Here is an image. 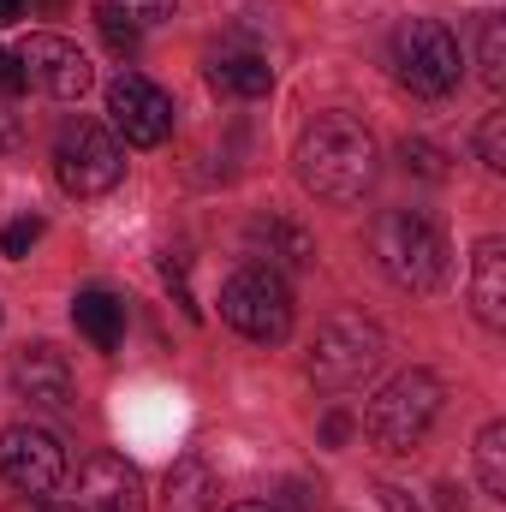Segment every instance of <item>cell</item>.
Wrapping results in <instances>:
<instances>
[{"label":"cell","instance_id":"obj_1","mask_svg":"<svg viewBox=\"0 0 506 512\" xmlns=\"http://www.w3.org/2000/svg\"><path fill=\"white\" fill-rule=\"evenodd\" d=\"M292 161H298V185L310 197H322V203H358L376 185V167H381L370 126L352 120V114H316L298 131Z\"/></svg>","mask_w":506,"mask_h":512},{"label":"cell","instance_id":"obj_2","mask_svg":"<svg viewBox=\"0 0 506 512\" xmlns=\"http://www.w3.org/2000/svg\"><path fill=\"white\" fill-rule=\"evenodd\" d=\"M441 399H447V387H441L435 370H405V376H393V382L370 399V411H364L370 447H376V453H411V447L435 429Z\"/></svg>","mask_w":506,"mask_h":512},{"label":"cell","instance_id":"obj_3","mask_svg":"<svg viewBox=\"0 0 506 512\" xmlns=\"http://www.w3.org/2000/svg\"><path fill=\"white\" fill-rule=\"evenodd\" d=\"M370 245H376L381 274L405 292H435L447 280V239L411 209H387L370 233Z\"/></svg>","mask_w":506,"mask_h":512},{"label":"cell","instance_id":"obj_4","mask_svg":"<svg viewBox=\"0 0 506 512\" xmlns=\"http://www.w3.org/2000/svg\"><path fill=\"white\" fill-rule=\"evenodd\" d=\"M381 352H387V334H381L376 322H370L364 310H340V316H328V322L316 328L304 370H310V382L316 387L340 393V387L364 382V376L381 364Z\"/></svg>","mask_w":506,"mask_h":512},{"label":"cell","instance_id":"obj_5","mask_svg":"<svg viewBox=\"0 0 506 512\" xmlns=\"http://www.w3.org/2000/svg\"><path fill=\"white\" fill-rule=\"evenodd\" d=\"M54 179L66 197H108L126 179V149L120 137L96 120H66L54 137Z\"/></svg>","mask_w":506,"mask_h":512},{"label":"cell","instance_id":"obj_6","mask_svg":"<svg viewBox=\"0 0 506 512\" xmlns=\"http://www.w3.org/2000/svg\"><path fill=\"white\" fill-rule=\"evenodd\" d=\"M459 36L441 18H405L393 30V72L411 96H453L459 90Z\"/></svg>","mask_w":506,"mask_h":512},{"label":"cell","instance_id":"obj_7","mask_svg":"<svg viewBox=\"0 0 506 512\" xmlns=\"http://www.w3.org/2000/svg\"><path fill=\"white\" fill-rule=\"evenodd\" d=\"M221 316H227V328H239L256 346H280L292 334V292H286V280L274 268L245 262L221 286Z\"/></svg>","mask_w":506,"mask_h":512},{"label":"cell","instance_id":"obj_8","mask_svg":"<svg viewBox=\"0 0 506 512\" xmlns=\"http://www.w3.org/2000/svg\"><path fill=\"white\" fill-rule=\"evenodd\" d=\"M0 483L18 489V495H30V501H48L66 483V447H60V435H48L36 423L0 429Z\"/></svg>","mask_w":506,"mask_h":512},{"label":"cell","instance_id":"obj_9","mask_svg":"<svg viewBox=\"0 0 506 512\" xmlns=\"http://www.w3.org/2000/svg\"><path fill=\"white\" fill-rule=\"evenodd\" d=\"M108 120H114V131L126 137L131 149H155V143L173 137V102L143 72H120L108 84Z\"/></svg>","mask_w":506,"mask_h":512},{"label":"cell","instance_id":"obj_10","mask_svg":"<svg viewBox=\"0 0 506 512\" xmlns=\"http://www.w3.org/2000/svg\"><path fill=\"white\" fill-rule=\"evenodd\" d=\"M18 66H24V84H36V90L54 96V102H78V96L96 84L90 54H84L78 42H66V36H24Z\"/></svg>","mask_w":506,"mask_h":512},{"label":"cell","instance_id":"obj_11","mask_svg":"<svg viewBox=\"0 0 506 512\" xmlns=\"http://www.w3.org/2000/svg\"><path fill=\"white\" fill-rule=\"evenodd\" d=\"M12 387H18V399H30L36 411H72V399H78V382H72L66 352H54L48 340L12 352Z\"/></svg>","mask_w":506,"mask_h":512},{"label":"cell","instance_id":"obj_12","mask_svg":"<svg viewBox=\"0 0 506 512\" xmlns=\"http://www.w3.org/2000/svg\"><path fill=\"white\" fill-rule=\"evenodd\" d=\"M78 512H149L143 507V477L137 465H126L120 453H96L78 465V495H72Z\"/></svg>","mask_w":506,"mask_h":512},{"label":"cell","instance_id":"obj_13","mask_svg":"<svg viewBox=\"0 0 506 512\" xmlns=\"http://www.w3.org/2000/svg\"><path fill=\"white\" fill-rule=\"evenodd\" d=\"M161 507L167 512H215L221 507V477L203 453H179L167 465V489H161Z\"/></svg>","mask_w":506,"mask_h":512},{"label":"cell","instance_id":"obj_14","mask_svg":"<svg viewBox=\"0 0 506 512\" xmlns=\"http://www.w3.org/2000/svg\"><path fill=\"white\" fill-rule=\"evenodd\" d=\"M471 304L483 328H506V239H477L471 251Z\"/></svg>","mask_w":506,"mask_h":512},{"label":"cell","instance_id":"obj_15","mask_svg":"<svg viewBox=\"0 0 506 512\" xmlns=\"http://www.w3.org/2000/svg\"><path fill=\"white\" fill-rule=\"evenodd\" d=\"M72 322H78V334H84L96 352H114V346L126 340V304H120L114 292H102V286H90V292L72 298Z\"/></svg>","mask_w":506,"mask_h":512},{"label":"cell","instance_id":"obj_16","mask_svg":"<svg viewBox=\"0 0 506 512\" xmlns=\"http://www.w3.org/2000/svg\"><path fill=\"white\" fill-rule=\"evenodd\" d=\"M209 84H215L221 96L256 102V96L274 90V66H268L262 54H215V60H209Z\"/></svg>","mask_w":506,"mask_h":512},{"label":"cell","instance_id":"obj_17","mask_svg":"<svg viewBox=\"0 0 506 512\" xmlns=\"http://www.w3.org/2000/svg\"><path fill=\"white\" fill-rule=\"evenodd\" d=\"M173 12H179L173 0H96V24H102V30H131V36L167 24Z\"/></svg>","mask_w":506,"mask_h":512},{"label":"cell","instance_id":"obj_18","mask_svg":"<svg viewBox=\"0 0 506 512\" xmlns=\"http://www.w3.org/2000/svg\"><path fill=\"white\" fill-rule=\"evenodd\" d=\"M477 72H483L489 90H506V18L501 12H489L477 24Z\"/></svg>","mask_w":506,"mask_h":512},{"label":"cell","instance_id":"obj_19","mask_svg":"<svg viewBox=\"0 0 506 512\" xmlns=\"http://www.w3.org/2000/svg\"><path fill=\"white\" fill-rule=\"evenodd\" d=\"M477 477H483V489L506 501V423H483V435H477Z\"/></svg>","mask_w":506,"mask_h":512},{"label":"cell","instance_id":"obj_20","mask_svg":"<svg viewBox=\"0 0 506 512\" xmlns=\"http://www.w3.org/2000/svg\"><path fill=\"white\" fill-rule=\"evenodd\" d=\"M477 161H483L489 173H506V114H489V120L477 126Z\"/></svg>","mask_w":506,"mask_h":512},{"label":"cell","instance_id":"obj_21","mask_svg":"<svg viewBox=\"0 0 506 512\" xmlns=\"http://www.w3.org/2000/svg\"><path fill=\"white\" fill-rule=\"evenodd\" d=\"M399 161H405L411 173H423V179H447V155H441L435 143H423V137H405V143H399Z\"/></svg>","mask_w":506,"mask_h":512},{"label":"cell","instance_id":"obj_22","mask_svg":"<svg viewBox=\"0 0 506 512\" xmlns=\"http://www.w3.org/2000/svg\"><path fill=\"white\" fill-rule=\"evenodd\" d=\"M36 239H42V221H36V215L6 221V227H0V256H12V262H18V256H30V245H36Z\"/></svg>","mask_w":506,"mask_h":512},{"label":"cell","instance_id":"obj_23","mask_svg":"<svg viewBox=\"0 0 506 512\" xmlns=\"http://www.w3.org/2000/svg\"><path fill=\"white\" fill-rule=\"evenodd\" d=\"M18 90H24V66H18V54L0 48V96H18Z\"/></svg>","mask_w":506,"mask_h":512},{"label":"cell","instance_id":"obj_24","mask_svg":"<svg viewBox=\"0 0 506 512\" xmlns=\"http://www.w3.org/2000/svg\"><path fill=\"white\" fill-rule=\"evenodd\" d=\"M381 507L387 512H423V501L411 489H399V483H381Z\"/></svg>","mask_w":506,"mask_h":512},{"label":"cell","instance_id":"obj_25","mask_svg":"<svg viewBox=\"0 0 506 512\" xmlns=\"http://www.w3.org/2000/svg\"><path fill=\"white\" fill-rule=\"evenodd\" d=\"M346 435H352V417H346V411H328V423H322V441H328V447H346Z\"/></svg>","mask_w":506,"mask_h":512},{"label":"cell","instance_id":"obj_26","mask_svg":"<svg viewBox=\"0 0 506 512\" xmlns=\"http://www.w3.org/2000/svg\"><path fill=\"white\" fill-rule=\"evenodd\" d=\"M18 137H24L18 114H6V108H0V149H18Z\"/></svg>","mask_w":506,"mask_h":512},{"label":"cell","instance_id":"obj_27","mask_svg":"<svg viewBox=\"0 0 506 512\" xmlns=\"http://www.w3.org/2000/svg\"><path fill=\"white\" fill-rule=\"evenodd\" d=\"M24 18V0H0V24H18Z\"/></svg>","mask_w":506,"mask_h":512},{"label":"cell","instance_id":"obj_28","mask_svg":"<svg viewBox=\"0 0 506 512\" xmlns=\"http://www.w3.org/2000/svg\"><path fill=\"white\" fill-rule=\"evenodd\" d=\"M233 512H280V507H268V501H245V507H233Z\"/></svg>","mask_w":506,"mask_h":512},{"label":"cell","instance_id":"obj_29","mask_svg":"<svg viewBox=\"0 0 506 512\" xmlns=\"http://www.w3.org/2000/svg\"><path fill=\"white\" fill-rule=\"evenodd\" d=\"M30 512H78V507H48V501H36Z\"/></svg>","mask_w":506,"mask_h":512}]
</instances>
